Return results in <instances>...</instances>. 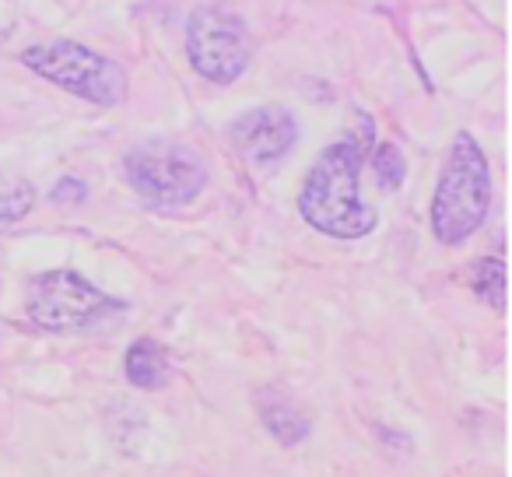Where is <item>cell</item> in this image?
Returning a JSON list of instances; mask_svg holds the SVG:
<instances>
[{
    "instance_id": "1",
    "label": "cell",
    "mask_w": 512,
    "mask_h": 477,
    "mask_svg": "<svg viewBox=\"0 0 512 477\" xmlns=\"http://www.w3.org/2000/svg\"><path fill=\"white\" fill-rule=\"evenodd\" d=\"M362 144L337 141L316 158L299 193V211L306 225L334 239H362L376 228V211L358 197V169H362Z\"/></svg>"
},
{
    "instance_id": "2",
    "label": "cell",
    "mask_w": 512,
    "mask_h": 477,
    "mask_svg": "<svg viewBox=\"0 0 512 477\" xmlns=\"http://www.w3.org/2000/svg\"><path fill=\"white\" fill-rule=\"evenodd\" d=\"M491 207V169L481 144L470 134H456L442 165L432 200V232L439 243L456 246L477 232Z\"/></svg>"
},
{
    "instance_id": "3",
    "label": "cell",
    "mask_w": 512,
    "mask_h": 477,
    "mask_svg": "<svg viewBox=\"0 0 512 477\" xmlns=\"http://www.w3.org/2000/svg\"><path fill=\"white\" fill-rule=\"evenodd\" d=\"M22 64L36 71L39 78L53 81L64 92L95 102V106H120L130 92L127 74L116 60L102 57V53L88 50L81 43H71V39L29 46L22 53Z\"/></svg>"
},
{
    "instance_id": "4",
    "label": "cell",
    "mask_w": 512,
    "mask_h": 477,
    "mask_svg": "<svg viewBox=\"0 0 512 477\" xmlns=\"http://www.w3.org/2000/svg\"><path fill=\"white\" fill-rule=\"evenodd\" d=\"M130 186L151 207H183L207 186V165L193 148L176 141L137 144L123 162Z\"/></svg>"
},
{
    "instance_id": "5",
    "label": "cell",
    "mask_w": 512,
    "mask_h": 477,
    "mask_svg": "<svg viewBox=\"0 0 512 477\" xmlns=\"http://www.w3.org/2000/svg\"><path fill=\"white\" fill-rule=\"evenodd\" d=\"M186 53L200 78L214 85H232L242 78L253 57V39L249 29L232 8L225 4H204L190 15L186 25Z\"/></svg>"
},
{
    "instance_id": "6",
    "label": "cell",
    "mask_w": 512,
    "mask_h": 477,
    "mask_svg": "<svg viewBox=\"0 0 512 477\" xmlns=\"http://www.w3.org/2000/svg\"><path fill=\"white\" fill-rule=\"evenodd\" d=\"M120 309V299L74 271H46L29 285V316L43 330H85Z\"/></svg>"
},
{
    "instance_id": "7",
    "label": "cell",
    "mask_w": 512,
    "mask_h": 477,
    "mask_svg": "<svg viewBox=\"0 0 512 477\" xmlns=\"http://www.w3.org/2000/svg\"><path fill=\"white\" fill-rule=\"evenodd\" d=\"M232 141L249 162L271 165L295 148L299 127H295V116L285 106H260L235 120Z\"/></svg>"
},
{
    "instance_id": "8",
    "label": "cell",
    "mask_w": 512,
    "mask_h": 477,
    "mask_svg": "<svg viewBox=\"0 0 512 477\" xmlns=\"http://www.w3.org/2000/svg\"><path fill=\"white\" fill-rule=\"evenodd\" d=\"M123 369H127V379L137 390H158V386L169 383V355H165L162 344L148 341V337L130 344Z\"/></svg>"
},
{
    "instance_id": "9",
    "label": "cell",
    "mask_w": 512,
    "mask_h": 477,
    "mask_svg": "<svg viewBox=\"0 0 512 477\" xmlns=\"http://www.w3.org/2000/svg\"><path fill=\"white\" fill-rule=\"evenodd\" d=\"M470 285L481 295L488 306H495L498 313L505 309V260L502 257H484L474 264V274H470Z\"/></svg>"
},
{
    "instance_id": "10",
    "label": "cell",
    "mask_w": 512,
    "mask_h": 477,
    "mask_svg": "<svg viewBox=\"0 0 512 477\" xmlns=\"http://www.w3.org/2000/svg\"><path fill=\"white\" fill-rule=\"evenodd\" d=\"M260 414H264V425L271 428V435H278V442H288V446H295V442H302L309 435V421L302 418L295 407L264 404V407H260Z\"/></svg>"
},
{
    "instance_id": "11",
    "label": "cell",
    "mask_w": 512,
    "mask_h": 477,
    "mask_svg": "<svg viewBox=\"0 0 512 477\" xmlns=\"http://www.w3.org/2000/svg\"><path fill=\"white\" fill-rule=\"evenodd\" d=\"M36 204V186L25 179H0V225H15Z\"/></svg>"
},
{
    "instance_id": "12",
    "label": "cell",
    "mask_w": 512,
    "mask_h": 477,
    "mask_svg": "<svg viewBox=\"0 0 512 477\" xmlns=\"http://www.w3.org/2000/svg\"><path fill=\"white\" fill-rule=\"evenodd\" d=\"M372 169H376L379 183L386 186V190H397L400 183H404V155H400L397 144H379L376 155H372Z\"/></svg>"
},
{
    "instance_id": "13",
    "label": "cell",
    "mask_w": 512,
    "mask_h": 477,
    "mask_svg": "<svg viewBox=\"0 0 512 477\" xmlns=\"http://www.w3.org/2000/svg\"><path fill=\"white\" fill-rule=\"evenodd\" d=\"M88 197V186L81 179H60L57 190H53V200L57 204H81Z\"/></svg>"
}]
</instances>
